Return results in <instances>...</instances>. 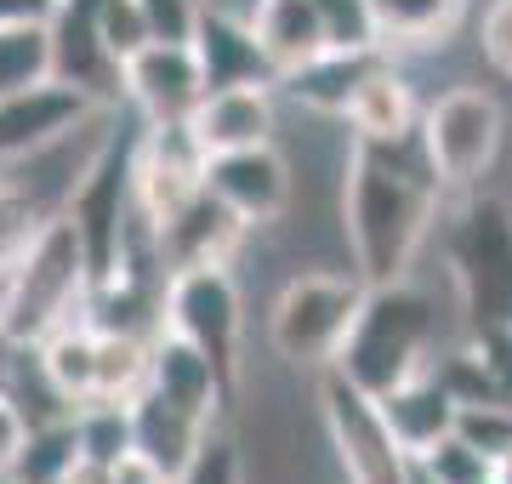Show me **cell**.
<instances>
[{"label":"cell","instance_id":"12","mask_svg":"<svg viewBox=\"0 0 512 484\" xmlns=\"http://www.w3.org/2000/svg\"><path fill=\"white\" fill-rule=\"evenodd\" d=\"M205 194H217L239 223L256 234V228L285 223V211L296 205V166L285 160L279 143L211 154V160H205Z\"/></svg>","mask_w":512,"mask_h":484},{"label":"cell","instance_id":"28","mask_svg":"<svg viewBox=\"0 0 512 484\" xmlns=\"http://www.w3.org/2000/svg\"><path fill=\"white\" fill-rule=\"evenodd\" d=\"M46 217H57V211H46L18 177H0V274L29 251V240L46 228Z\"/></svg>","mask_w":512,"mask_h":484},{"label":"cell","instance_id":"14","mask_svg":"<svg viewBox=\"0 0 512 484\" xmlns=\"http://www.w3.org/2000/svg\"><path fill=\"white\" fill-rule=\"evenodd\" d=\"M148 393H160L165 405L188 410V416H200L211 428H222L228 399H234V388L222 382L217 365L194 342H183L177 331H165V325L154 331V354H148Z\"/></svg>","mask_w":512,"mask_h":484},{"label":"cell","instance_id":"21","mask_svg":"<svg viewBox=\"0 0 512 484\" xmlns=\"http://www.w3.org/2000/svg\"><path fill=\"white\" fill-rule=\"evenodd\" d=\"M251 35H256V46H262V57H268L274 80L302 69L308 57L330 52V29H325V18H319L313 0H256Z\"/></svg>","mask_w":512,"mask_h":484},{"label":"cell","instance_id":"31","mask_svg":"<svg viewBox=\"0 0 512 484\" xmlns=\"http://www.w3.org/2000/svg\"><path fill=\"white\" fill-rule=\"evenodd\" d=\"M416 467L427 473L433 484H484V479H495V462L490 456H478L467 439H439V445L427 450V456H416Z\"/></svg>","mask_w":512,"mask_h":484},{"label":"cell","instance_id":"29","mask_svg":"<svg viewBox=\"0 0 512 484\" xmlns=\"http://www.w3.org/2000/svg\"><path fill=\"white\" fill-rule=\"evenodd\" d=\"M456 439L501 462L512 450V399H473V405H456Z\"/></svg>","mask_w":512,"mask_h":484},{"label":"cell","instance_id":"38","mask_svg":"<svg viewBox=\"0 0 512 484\" xmlns=\"http://www.w3.org/2000/svg\"><path fill=\"white\" fill-rule=\"evenodd\" d=\"M57 0H0V23H46Z\"/></svg>","mask_w":512,"mask_h":484},{"label":"cell","instance_id":"7","mask_svg":"<svg viewBox=\"0 0 512 484\" xmlns=\"http://www.w3.org/2000/svg\"><path fill=\"white\" fill-rule=\"evenodd\" d=\"M131 149H137V126H131V137L109 131V143L97 149V160L80 171L74 194L63 200V217H69L74 234H80L86 268H92V285H103V280L120 274L131 234L143 228L137 188H131Z\"/></svg>","mask_w":512,"mask_h":484},{"label":"cell","instance_id":"16","mask_svg":"<svg viewBox=\"0 0 512 484\" xmlns=\"http://www.w3.org/2000/svg\"><path fill=\"white\" fill-rule=\"evenodd\" d=\"M421 109H427V103L416 97V80L404 75V63L387 52L365 75V86L353 92L342 126H348V137H359V143H410L421 131Z\"/></svg>","mask_w":512,"mask_h":484},{"label":"cell","instance_id":"35","mask_svg":"<svg viewBox=\"0 0 512 484\" xmlns=\"http://www.w3.org/2000/svg\"><path fill=\"white\" fill-rule=\"evenodd\" d=\"M137 6H143L154 40H194L205 18V0H137Z\"/></svg>","mask_w":512,"mask_h":484},{"label":"cell","instance_id":"33","mask_svg":"<svg viewBox=\"0 0 512 484\" xmlns=\"http://www.w3.org/2000/svg\"><path fill=\"white\" fill-rule=\"evenodd\" d=\"M97 29H103V46L114 52V63H126L137 46H148V18L137 0H97Z\"/></svg>","mask_w":512,"mask_h":484},{"label":"cell","instance_id":"4","mask_svg":"<svg viewBox=\"0 0 512 484\" xmlns=\"http://www.w3.org/2000/svg\"><path fill=\"white\" fill-rule=\"evenodd\" d=\"M86 308H92V268L74 223L57 211L29 240V251L0 274V331L18 348H35L57 325L86 319Z\"/></svg>","mask_w":512,"mask_h":484},{"label":"cell","instance_id":"19","mask_svg":"<svg viewBox=\"0 0 512 484\" xmlns=\"http://www.w3.org/2000/svg\"><path fill=\"white\" fill-rule=\"evenodd\" d=\"M376 410H382L387 433L399 439V450L410 462L456 433V399H450V388L439 382L433 365H421L416 376H404L399 388H387L382 399H376Z\"/></svg>","mask_w":512,"mask_h":484},{"label":"cell","instance_id":"13","mask_svg":"<svg viewBox=\"0 0 512 484\" xmlns=\"http://www.w3.org/2000/svg\"><path fill=\"white\" fill-rule=\"evenodd\" d=\"M46 35H52V75L74 80L80 92H92L97 103L120 109V63L103 46V29H97V0H57V12L46 18Z\"/></svg>","mask_w":512,"mask_h":484},{"label":"cell","instance_id":"27","mask_svg":"<svg viewBox=\"0 0 512 484\" xmlns=\"http://www.w3.org/2000/svg\"><path fill=\"white\" fill-rule=\"evenodd\" d=\"M74 439H80V456L86 462L114 467L131 450V405H114V399L80 405L74 410Z\"/></svg>","mask_w":512,"mask_h":484},{"label":"cell","instance_id":"34","mask_svg":"<svg viewBox=\"0 0 512 484\" xmlns=\"http://www.w3.org/2000/svg\"><path fill=\"white\" fill-rule=\"evenodd\" d=\"M330 29V46H376V23H370V0H313Z\"/></svg>","mask_w":512,"mask_h":484},{"label":"cell","instance_id":"11","mask_svg":"<svg viewBox=\"0 0 512 484\" xmlns=\"http://www.w3.org/2000/svg\"><path fill=\"white\" fill-rule=\"evenodd\" d=\"M205 97V69L194 57V40H148L120 63V103L143 126L194 120Z\"/></svg>","mask_w":512,"mask_h":484},{"label":"cell","instance_id":"36","mask_svg":"<svg viewBox=\"0 0 512 484\" xmlns=\"http://www.w3.org/2000/svg\"><path fill=\"white\" fill-rule=\"evenodd\" d=\"M109 484H177V479H171L165 467L148 462L143 450H126V456H120V462L109 467Z\"/></svg>","mask_w":512,"mask_h":484},{"label":"cell","instance_id":"3","mask_svg":"<svg viewBox=\"0 0 512 484\" xmlns=\"http://www.w3.org/2000/svg\"><path fill=\"white\" fill-rule=\"evenodd\" d=\"M433 354H439V308L416 280H393L365 291L359 314H353V331L330 371L348 376L370 399H382L404 376L433 365Z\"/></svg>","mask_w":512,"mask_h":484},{"label":"cell","instance_id":"41","mask_svg":"<svg viewBox=\"0 0 512 484\" xmlns=\"http://www.w3.org/2000/svg\"><path fill=\"white\" fill-rule=\"evenodd\" d=\"M410 484H433V479H427V473H421V467H416V473H410Z\"/></svg>","mask_w":512,"mask_h":484},{"label":"cell","instance_id":"22","mask_svg":"<svg viewBox=\"0 0 512 484\" xmlns=\"http://www.w3.org/2000/svg\"><path fill=\"white\" fill-rule=\"evenodd\" d=\"M211 422H200V416H188V410L165 405L160 393H137L131 399V450H143L154 467H165L171 479L177 473H188V462L200 456V445L211 439Z\"/></svg>","mask_w":512,"mask_h":484},{"label":"cell","instance_id":"20","mask_svg":"<svg viewBox=\"0 0 512 484\" xmlns=\"http://www.w3.org/2000/svg\"><path fill=\"white\" fill-rule=\"evenodd\" d=\"M467 12H473V0H370L376 46L393 57L450 46L456 29L467 23Z\"/></svg>","mask_w":512,"mask_h":484},{"label":"cell","instance_id":"25","mask_svg":"<svg viewBox=\"0 0 512 484\" xmlns=\"http://www.w3.org/2000/svg\"><path fill=\"white\" fill-rule=\"evenodd\" d=\"M148 354H154V336L148 331H103L97 325V393L92 399L131 405L148 388Z\"/></svg>","mask_w":512,"mask_h":484},{"label":"cell","instance_id":"40","mask_svg":"<svg viewBox=\"0 0 512 484\" xmlns=\"http://www.w3.org/2000/svg\"><path fill=\"white\" fill-rule=\"evenodd\" d=\"M495 484H512V450L501 456V462H495Z\"/></svg>","mask_w":512,"mask_h":484},{"label":"cell","instance_id":"26","mask_svg":"<svg viewBox=\"0 0 512 484\" xmlns=\"http://www.w3.org/2000/svg\"><path fill=\"white\" fill-rule=\"evenodd\" d=\"M52 75V35L46 23H0V97L23 92Z\"/></svg>","mask_w":512,"mask_h":484},{"label":"cell","instance_id":"42","mask_svg":"<svg viewBox=\"0 0 512 484\" xmlns=\"http://www.w3.org/2000/svg\"><path fill=\"white\" fill-rule=\"evenodd\" d=\"M0 484H18V479H12V473H0Z\"/></svg>","mask_w":512,"mask_h":484},{"label":"cell","instance_id":"30","mask_svg":"<svg viewBox=\"0 0 512 484\" xmlns=\"http://www.w3.org/2000/svg\"><path fill=\"white\" fill-rule=\"evenodd\" d=\"M177 484H251V462L228 428H217L200 445V456L188 462V473H177Z\"/></svg>","mask_w":512,"mask_h":484},{"label":"cell","instance_id":"39","mask_svg":"<svg viewBox=\"0 0 512 484\" xmlns=\"http://www.w3.org/2000/svg\"><path fill=\"white\" fill-rule=\"evenodd\" d=\"M12 359H18V342L0 331V388H6V376H12Z\"/></svg>","mask_w":512,"mask_h":484},{"label":"cell","instance_id":"37","mask_svg":"<svg viewBox=\"0 0 512 484\" xmlns=\"http://www.w3.org/2000/svg\"><path fill=\"white\" fill-rule=\"evenodd\" d=\"M23 428H29V422H23L18 399H12V393L0 388V473L12 467V456H18V445H23Z\"/></svg>","mask_w":512,"mask_h":484},{"label":"cell","instance_id":"5","mask_svg":"<svg viewBox=\"0 0 512 484\" xmlns=\"http://www.w3.org/2000/svg\"><path fill=\"white\" fill-rule=\"evenodd\" d=\"M370 285L359 274H342V268H302L279 285V297L268 302V348H274L279 365L291 371H330L342 342L353 331V314L365 302Z\"/></svg>","mask_w":512,"mask_h":484},{"label":"cell","instance_id":"23","mask_svg":"<svg viewBox=\"0 0 512 484\" xmlns=\"http://www.w3.org/2000/svg\"><path fill=\"white\" fill-rule=\"evenodd\" d=\"M194 57H200V69H205V92L274 80L268 57H262V46H256V35H251V23L228 18V12H211V6H205L200 29H194Z\"/></svg>","mask_w":512,"mask_h":484},{"label":"cell","instance_id":"18","mask_svg":"<svg viewBox=\"0 0 512 484\" xmlns=\"http://www.w3.org/2000/svg\"><path fill=\"white\" fill-rule=\"evenodd\" d=\"M382 46H330V52L308 57L302 69H291V75L274 80V92L285 97V103H296V109L319 114V120H342L353 103V92L365 86V75L382 63Z\"/></svg>","mask_w":512,"mask_h":484},{"label":"cell","instance_id":"32","mask_svg":"<svg viewBox=\"0 0 512 484\" xmlns=\"http://www.w3.org/2000/svg\"><path fill=\"white\" fill-rule=\"evenodd\" d=\"M473 46H478V63H484L495 80H512V0H490V6L478 12Z\"/></svg>","mask_w":512,"mask_h":484},{"label":"cell","instance_id":"10","mask_svg":"<svg viewBox=\"0 0 512 484\" xmlns=\"http://www.w3.org/2000/svg\"><path fill=\"white\" fill-rule=\"evenodd\" d=\"M103 109L109 103H97L92 92H80L74 80H57V75L0 97V166H23V160L57 149L63 137L92 126Z\"/></svg>","mask_w":512,"mask_h":484},{"label":"cell","instance_id":"8","mask_svg":"<svg viewBox=\"0 0 512 484\" xmlns=\"http://www.w3.org/2000/svg\"><path fill=\"white\" fill-rule=\"evenodd\" d=\"M160 325L194 342L222 371L228 388H239V359H245V291L234 280V262H205L165 274Z\"/></svg>","mask_w":512,"mask_h":484},{"label":"cell","instance_id":"9","mask_svg":"<svg viewBox=\"0 0 512 484\" xmlns=\"http://www.w3.org/2000/svg\"><path fill=\"white\" fill-rule=\"evenodd\" d=\"M313 405H319V428H325L330 456L342 467V484H410L416 462L387 433L370 393H359L348 376L319 371L313 376Z\"/></svg>","mask_w":512,"mask_h":484},{"label":"cell","instance_id":"17","mask_svg":"<svg viewBox=\"0 0 512 484\" xmlns=\"http://www.w3.org/2000/svg\"><path fill=\"white\" fill-rule=\"evenodd\" d=\"M245 240H251V228L239 223V217L217 200V194L188 200L183 211H177L160 234H154L165 274H177V268H205V262H234Z\"/></svg>","mask_w":512,"mask_h":484},{"label":"cell","instance_id":"43","mask_svg":"<svg viewBox=\"0 0 512 484\" xmlns=\"http://www.w3.org/2000/svg\"><path fill=\"white\" fill-rule=\"evenodd\" d=\"M484 484H495V479H484Z\"/></svg>","mask_w":512,"mask_h":484},{"label":"cell","instance_id":"1","mask_svg":"<svg viewBox=\"0 0 512 484\" xmlns=\"http://www.w3.org/2000/svg\"><path fill=\"white\" fill-rule=\"evenodd\" d=\"M444 188L427 166L421 143H359L348 137L336 171V217L353 274L365 285L410 280L416 257L439 234Z\"/></svg>","mask_w":512,"mask_h":484},{"label":"cell","instance_id":"15","mask_svg":"<svg viewBox=\"0 0 512 484\" xmlns=\"http://www.w3.org/2000/svg\"><path fill=\"white\" fill-rule=\"evenodd\" d=\"M188 126H194V137H200L205 154H234V149L274 143L279 137V92H274V80L205 92Z\"/></svg>","mask_w":512,"mask_h":484},{"label":"cell","instance_id":"24","mask_svg":"<svg viewBox=\"0 0 512 484\" xmlns=\"http://www.w3.org/2000/svg\"><path fill=\"white\" fill-rule=\"evenodd\" d=\"M35 359L46 382H52L74 410L92 405L97 393V325L92 319H69V325H57L46 342H35Z\"/></svg>","mask_w":512,"mask_h":484},{"label":"cell","instance_id":"2","mask_svg":"<svg viewBox=\"0 0 512 484\" xmlns=\"http://www.w3.org/2000/svg\"><path fill=\"white\" fill-rule=\"evenodd\" d=\"M439 251L461 308V331L507 336L512 331V200L484 194V188L444 194Z\"/></svg>","mask_w":512,"mask_h":484},{"label":"cell","instance_id":"6","mask_svg":"<svg viewBox=\"0 0 512 484\" xmlns=\"http://www.w3.org/2000/svg\"><path fill=\"white\" fill-rule=\"evenodd\" d=\"M507 131H512L507 103L490 86L461 80L421 109L416 143L444 194H467V188H484V177L495 171V160L507 149Z\"/></svg>","mask_w":512,"mask_h":484}]
</instances>
